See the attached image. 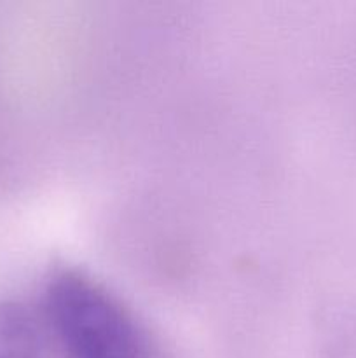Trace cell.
<instances>
[{
	"instance_id": "1",
	"label": "cell",
	"mask_w": 356,
	"mask_h": 358,
	"mask_svg": "<svg viewBox=\"0 0 356 358\" xmlns=\"http://www.w3.org/2000/svg\"><path fill=\"white\" fill-rule=\"evenodd\" d=\"M45 315L66 358H145L147 339L135 318L96 282L59 271L44 294Z\"/></svg>"
},
{
	"instance_id": "2",
	"label": "cell",
	"mask_w": 356,
	"mask_h": 358,
	"mask_svg": "<svg viewBox=\"0 0 356 358\" xmlns=\"http://www.w3.org/2000/svg\"><path fill=\"white\" fill-rule=\"evenodd\" d=\"M0 358H42L35 320L17 303H0Z\"/></svg>"
}]
</instances>
